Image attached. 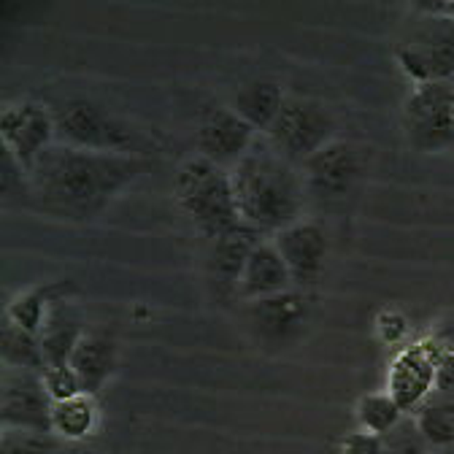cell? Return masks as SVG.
<instances>
[{"instance_id": "1", "label": "cell", "mask_w": 454, "mask_h": 454, "mask_svg": "<svg viewBox=\"0 0 454 454\" xmlns=\"http://www.w3.org/2000/svg\"><path fill=\"white\" fill-rule=\"evenodd\" d=\"M146 168L149 162L141 154L90 152L57 141L33 165L27 184L35 208L43 214L84 222L103 214Z\"/></svg>"}, {"instance_id": "2", "label": "cell", "mask_w": 454, "mask_h": 454, "mask_svg": "<svg viewBox=\"0 0 454 454\" xmlns=\"http://www.w3.org/2000/svg\"><path fill=\"white\" fill-rule=\"evenodd\" d=\"M241 222L262 236H276L303 219L309 190L301 165L278 154L265 136L231 170Z\"/></svg>"}, {"instance_id": "3", "label": "cell", "mask_w": 454, "mask_h": 454, "mask_svg": "<svg viewBox=\"0 0 454 454\" xmlns=\"http://www.w3.org/2000/svg\"><path fill=\"white\" fill-rule=\"evenodd\" d=\"M176 203L208 241L236 231L241 222L231 170L195 154L184 160L174 182Z\"/></svg>"}, {"instance_id": "4", "label": "cell", "mask_w": 454, "mask_h": 454, "mask_svg": "<svg viewBox=\"0 0 454 454\" xmlns=\"http://www.w3.org/2000/svg\"><path fill=\"white\" fill-rule=\"evenodd\" d=\"M395 60L414 84L454 79V17L417 9L395 41Z\"/></svg>"}, {"instance_id": "5", "label": "cell", "mask_w": 454, "mask_h": 454, "mask_svg": "<svg viewBox=\"0 0 454 454\" xmlns=\"http://www.w3.org/2000/svg\"><path fill=\"white\" fill-rule=\"evenodd\" d=\"M54 122H57V141L76 146V149H90V152H136V130L122 122L120 117L92 100L84 98H71L57 103L54 108Z\"/></svg>"}, {"instance_id": "6", "label": "cell", "mask_w": 454, "mask_h": 454, "mask_svg": "<svg viewBox=\"0 0 454 454\" xmlns=\"http://www.w3.org/2000/svg\"><path fill=\"white\" fill-rule=\"evenodd\" d=\"M401 125L414 152L422 154L451 152L454 149V84L451 82L414 84L401 111Z\"/></svg>"}, {"instance_id": "7", "label": "cell", "mask_w": 454, "mask_h": 454, "mask_svg": "<svg viewBox=\"0 0 454 454\" xmlns=\"http://www.w3.org/2000/svg\"><path fill=\"white\" fill-rule=\"evenodd\" d=\"M270 146L290 162L303 165L330 141H335V117L314 98L287 95L273 128L265 133Z\"/></svg>"}, {"instance_id": "8", "label": "cell", "mask_w": 454, "mask_h": 454, "mask_svg": "<svg viewBox=\"0 0 454 454\" xmlns=\"http://www.w3.org/2000/svg\"><path fill=\"white\" fill-rule=\"evenodd\" d=\"M0 141L25 174H30L41 154L57 144L54 111L46 103L30 98L6 103L0 111Z\"/></svg>"}, {"instance_id": "9", "label": "cell", "mask_w": 454, "mask_h": 454, "mask_svg": "<svg viewBox=\"0 0 454 454\" xmlns=\"http://www.w3.org/2000/svg\"><path fill=\"white\" fill-rule=\"evenodd\" d=\"M384 392L403 409L406 417H414L427 397L438 392V352L430 338L403 347L392 357Z\"/></svg>"}, {"instance_id": "10", "label": "cell", "mask_w": 454, "mask_h": 454, "mask_svg": "<svg viewBox=\"0 0 454 454\" xmlns=\"http://www.w3.org/2000/svg\"><path fill=\"white\" fill-rule=\"evenodd\" d=\"M51 409L41 373L4 368L0 376V425L4 430L51 433Z\"/></svg>"}, {"instance_id": "11", "label": "cell", "mask_w": 454, "mask_h": 454, "mask_svg": "<svg viewBox=\"0 0 454 454\" xmlns=\"http://www.w3.org/2000/svg\"><path fill=\"white\" fill-rule=\"evenodd\" d=\"M301 170L309 195L319 200H344L355 192L357 182L363 179L365 165L360 149L352 141L335 138L325 149H319L311 160H306Z\"/></svg>"}, {"instance_id": "12", "label": "cell", "mask_w": 454, "mask_h": 454, "mask_svg": "<svg viewBox=\"0 0 454 454\" xmlns=\"http://www.w3.org/2000/svg\"><path fill=\"white\" fill-rule=\"evenodd\" d=\"M270 241L276 244L284 262H287L293 281H295V290L314 287L327 265V254H330V239H327L325 224L303 216L301 222L284 227V231L276 233Z\"/></svg>"}, {"instance_id": "13", "label": "cell", "mask_w": 454, "mask_h": 454, "mask_svg": "<svg viewBox=\"0 0 454 454\" xmlns=\"http://www.w3.org/2000/svg\"><path fill=\"white\" fill-rule=\"evenodd\" d=\"M249 322L252 330L265 347H290L298 335L309 327L311 306L301 290L281 293L257 303H249Z\"/></svg>"}, {"instance_id": "14", "label": "cell", "mask_w": 454, "mask_h": 454, "mask_svg": "<svg viewBox=\"0 0 454 454\" xmlns=\"http://www.w3.org/2000/svg\"><path fill=\"white\" fill-rule=\"evenodd\" d=\"M260 133L233 108H211L198 128V149L206 160L233 170Z\"/></svg>"}, {"instance_id": "15", "label": "cell", "mask_w": 454, "mask_h": 454, "mask_svg": "<svg viewBox=\"0 0 454 454\" xmlns=\"http://www.w3.org/2000/svg\"><path fill=\"white\" fill-rule=\"evenodd\" d=\"M265 236L252 231L249 224H239L236 231L224 233L211 241L206 257V278L208 287L219 301H231L239 293V281L247 268L249 254Z\"/></svg>"}, {"instance_id": "16", "label": "cell", "mask_w": 454, "mask_h": 454, "mask_svg": "<svg viewBox=\"0 0 454 454\" xmlns=\"http://www.w3.org/2000/svg\"><path fill=\"white\" fill-rule=\"evenodd\" d=\"M290 290H295V281L287 262H284V257L278 254L270 239H262L247 260L236 298L244 303H257Z\"/></svg>"}, {"instance_id": "17", "label": "cell", "mask_w": 454, "mask_h": 454, "mask_svg": "<svg viewBox=\"0 0 454 454\" xmlns=\"http://www.w3.org/2000/svg\"><path fill=\"white\" fill-rule=\"evenodd\" d=\"M71 365L82 381V389L87 395H100V389L108 384V379L117 373L120 365V340L108 330H90L82 335L79 347L71 357Z\"/></svg>"}, {"instance_id": "18", "label": "cell", "mask_w": 454, "mask_h": 454, "mask_svg": "<svg viewBox=\"0 0 454 454\" xmlns=\"http://www.w3.org/2000/svg\"><path fill=\"white\" fill-rule=\"evenodd\" d=\"M84 333H87L84 314L74 303V298L54 301V306L49 309V317L38 333L46 365H68Z\"/></svg>"}, {"instance_id": "19", "label": "cell", "mask_w": 454, "mask_h": 454, "mask_svg": "<svg viewBox=\"0 0 454 454\" xmlns=\"http://www.w3.org/2000/svg\"><path fill=\"white\" fill-rule=\"evenodd\" d=\"M76 293V284L71 278H57V281H43V284H35V287L20 293L9 306H6V319L20 325L22 330L38 335L46 317H49V309L54 306V301L60 298H74Z\"/></svg>"}, {"instance_id": "20", "label": "cell", "mask_w": 454, "mask_h": 454, "mask_svg": "<svg viewBox=\"0 0 454 454\" xmlns=\"http://www.w3.org/2000/svg\"><path fill=\"white\" fill-rule=\"evenodd\" d=\"M284 100H287V95H284V90L276 82L254 79V82H247L244 87H239L231 108L239 114V117H244L260 136H265L273 128Z\"/></svg>"}, {"instance_id": "21", "label": "cell", "mask_w": 454, "mask_h": 454, "mask_svg": "<svg viewBox=\"0 0 454 454\" xmlns=\"http://www.w3.org/2000/svg\"><path fill=\"white\" fill-rule=\"evenodd\" d=\"M100 425V403L95 395H76L51 409V435L63 441H84L95 435Z\"/></svg>"}, {"instance_id": "22", "label": "cell", "mask_w": 454, "mask_h": 454, "mask_svg": "<svg viewBox=\"0 0 454 454\" xmlns=\"http://www.w3.org/2000/svg\"><path fill=\"white\" fill-rule=\"evenodd\" d=\"M0 360H4V368H14V371H30V373L46 371V357L38 335L22 330L9 319H4V330H0Z\"/></svg>"}, {"instance_id": "23", "label": "cell", "mask_w": 454, "mask_h": 454, "mask_svg": "<svg viewBox=\"0 0 454 454\" xmlns=\"http://www.w3.org/2000/svg\"><path fill=\"white\" fill-rule=\"evenodd\" d=\"M414 422L430 449L454 446V395L433 392L414 414Z\"/></svg>"}, {"instance_id": "24", "label": "cell", "mask_w": 454, "mask_h": 454, "mask_svg": "<svg viewBox=\"0 0 454 454\" xmlns=\"http://www.w3.org/2000/svg\"><path fill=\"white\" fill-rule=\"evenodd\" d=\"M355 417H357V430L373 433L379 438L389 435L397 425L406 419L403 409L397 406L387 392L363 395L357 401V406H355Z\"/></svg>"}, {"instance_id": "25", "label": "cell", "mask_w": 454, "mask_h": 454, "mask_svg": "<svg viewBox=\"0 0 454 454\" xmlns=\"http://www.w3.org/2000/svg\"><path fill=\"white\" fill-rule=\"evenodd\" d=\"M0 454H57V438L51 433L30 430H4Z\"/></svg>"}, {"instance_id": "26", "label": "cell", "mask_w": 454, "mask_h": 454, "mask_svg": "<svg viewBox=\"0 0 454 454\" xmlns=\"http://www.w3.org/2000/svg\"><path fill=\"white\" fill-rule=\"evenodd\" d=\"M427 338L438 352V392L454 395V322L438 325V330Z\"/></svg>"}, {"instance_id": "27", "label": "cell", "mask_w": 454, "mask_h": 454, "mask_svg": "<svg viewBox=\"0 0 454 454\" xmlns=\"http://www.w3.org/2000/svg\"><path fill=\"white\" fill-rule=\"evenodd\" d=\"M381 441H384V454H427L430 451V446H427L425 435L419 433L414 417H406Z\"/></svg>"}, {"instance_id": "28", "label": "cell", "mask_w": 454, "mask_h": 454, "mask_svg": "<svg viewBox=\"0 0 454 454\" xmlns=\"http://www.w3.org/2000/svg\"><path fill=\"white\" fill-rule=\"evenodd\" d=\"M43 379V387L49 392V397L54 403H60V401H71V397L82 395V381L74 371V365H46V371L41 373Z\"/></svg>"}, {"instance_id": "29", "label": "cell", "mask_w": 454, "mask_h": 454, "mask_svg": "<svg viewBox=\"0 0 454 454\" xmlns=\"http://www.w3.org/2000/svg\"><path fill=\"white\" fill-rule=\"evenodd\" d=\"M406 330H409V322L401 311L387 309L376 317V335L384 340V344H401Z\"/></svg>"}, {"instance_id": "30", "label": "cell", "mask_w": 454, "mask_h": 454, "mask_svg": "<svg viewBox=\"0 0 454 454\" xmlns=\"http://www.w3.org/2000/svg\"><path fill=\"white\" fill-rule=\"evenodd\" d=\"M340 454H384V441L365 430H352L340 438Z\"/></svg>"}, {"instance_id": "31", "label": "cell", "mask_w": 454, "mask_h": 454, "mask_svg": "<svg viewBox=\"0 0 454 454\" xmlns=\"http://www.w3.org/2000/svg\"><path fill=\"white\" fill-rule=\"evenodd\" d=\"M427 454H454V446H441V449H430Z\"/></svg>"}]
</instances>
